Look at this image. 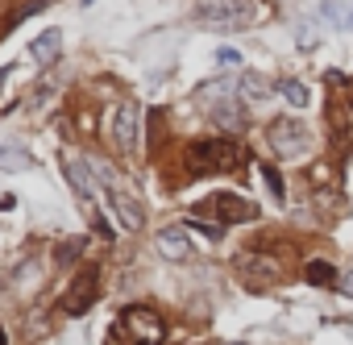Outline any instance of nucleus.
<instances>
[{"mask_svg":"<svg viewBox=\"0 0 353 345\" xmlns=\"http://www.w3.org/2000/svg\"><path fill=\"white\" fill-rule=\"evenodd\" d=\"M212 121H216L221 129H229V133H241V129H245V108H241L237 100L221 96V100H212Z\"/></svg>","mask_w":353,"mask_h":345,"instance_id":"13","label":"nucleus"},{"mask_svg":"<svg viewBox=\"0 0 353 345\" xmlns=\"http://www.w3.org/2000/svg\"><path fill=\"white\" fill-rule=\"evenodd\" d=\"M266 137H270V146H274L279 154H299V150L307 146V125L295 121V117H279V121H270Z\"/></svg>","mask_w":353,"mask_h":345,"instance_id":"6","label":"nucleus"},{"mask_svg":"<svg viewBox=\"0 0 353 345\" xmlns=\"http://www.w3.org/2000/svg\"><path fill=\"white\" fill-rule=\"evenodd\" d=\"M59 50H63V34L50 26V30H42L34 42H30V59L34 63H42V67H50L54 59H59Z\"/></svg>","mask_w":353,"mask_h":345,"instance_id":"12","label":"nucleus"},{"mask_svg":"<svg viewBox=\"0 0 353 345\" xmlns=\"http://www.w3.org/2000/svg\"><path fill=\"white\" fill-rule=\"evenodd\" d=\"M92 225H96V233H100V237H112V225H108L104 217H92Z\"/></svg>","mask_w":353,"mask_h":345,"instance_id":"22","label":"nucleus"},{"mask_svg":"<svg viewBox=\"0 0 353 345\" xmlns=\"http://www.w3.org/2000/svg\"><path fill=\"white\" fill-rule=\"evenodd\" d=\"M30 166H34V158H30V150L21 141L0 146V170H5V175H21V170H30Z\"/></svg>","mask_w":353,"mask_h":345,"instance_id":"14","label":"nucleus"},{"mask_svg":"<svg viewBox=\"0 0 353 345\" xmlns=\"http://www.w3.org/2000/svg\"><path fill=\"white\" fill-rule=\"evenodd\" d=\"M83 5H96V0H83Z\"/></svg>","mask_w":353,"mask_h":345,"instance_id":"26","label":"nucleus"},{"mask_svg":"<svg viewBox=\"0 0 353 345\" xmlns=\"http://www.w3.org/2000/svg\"><path fill=\"white\" fill-rule=\"evenodd\" d=\"M83 250H88V241H83V237H67V241L54 250V262H59V266H71Z\"/></svg>","mask_w":353,"mask_h":345,"instance_id":"19","label":"nucleus"},{"mask_svg":"<svg viewBox=\"0 0 353 345\" xmlns=\"http://www.w3.org/2000/svg\"><path fill=\"white\" fill-rule=\"evenodd\" d=\"M63 170H67V179H71V188L83 196V200H96V192H100V175H96V166H88V158H63Z\"/></svg>","mask_w":353,"mask_h":345,"instance_id":"9","label":"nucleus"},{"mask_svg":"<svg viewBox=\"0 0 353 345\" xmlns=\"http://www.w3.org/2000/svg\"><path fill=\"white\" fill-rule=\"evenodd\" d=\"M237 88L245 92V100H266V96H274V92H270V79H266V75H258V71H245Z\"/></svg>","mask_w":353,"mask_h":345,"instance_id":"16","label":"nucleus"},{"mask_svg":"<svg viewBox=\"0 0 353 345\" xmlns=\"http://www.w3.org/2000/svg\"><path fill=\"white\" fill-rule=\"evenodd\" d=\"M9 75H13V67H0V92H5V83H9Z\"/></svg>","mask_w":353,"mask_h":345,"instance_id":"24","label":"nucleus"},{"mask_svg":"<svg viewBox=\"0 0 353 345\" xmlns=\"http://www.w3.org/2000/svg\"><path fill=\"white\" fill-rule=\"evenodd\" d=\"M241 162V146L229 137H208L188 146V170L192 175H216V170H233Z\"/></svg>","mask_w":353,"mask_h":345,"instance_id":"1","label":"nucleus"},{"mask_svg":"<svg viewBox=\"0 0 353 345\" xmlns=\"http://www.w3.org/2000/svg\"><path fill=\"white\" fill-rule=\"evenodd\" d=\"M96 175H100V184L108 188V208H112V217H117L125 229H133V233H137V229L145 225V213H141V204H137V200H133V196H129V192L117 184V175H112L108 166H96Z\"/></svg>","mask_w":353,"mask_h":345,"instance_id":"4","label":"nucleus"},{"mask_svg":"<svg viewBox=\"0 0 353 345\" xmlns=\"http://www.w3.org/2000/svg\"><path fill=\"white\" fill-rule=\"evenodd\" d=\"M196 17L208 30H250L258 17V5L254 0H200Z\"/></svg>","mask_w":353,"mask_h":345,"instance_id":"2","label":"nucleus"},{"mask_svg":"<svg viewBox=\"0 0 353 345\" xmlns=\"http://www.w3.org/2000/svg\"><path fill=\"white\" fill-rule=\"evenodd\" d=\"M237 270H241L250 283H274V279L283 275V270H279L270 258H262V254H241V258H237Z\"/></svg>","mask_w":353,"mask_h":345,"instance_id":"11","label":"nucleus"},{"mask_svg":"<svg viewBox=\"0 0 353 345\" xmlns=\"http://www.w3.org/2000/svg\"><path fill=\"white\" fill-rule=\"evenodd\" d=\"M320 13H324L336 30H353V5H349V0H324Z\"/></svg>","mask_w":353,"mask_h":345,"instance_id":"15","label":"nucleus"},{"mask_svg":"<svg viewBox=\"0 0 353 345\" xmlns=\"http://www.w3.org/2000/svg\"><path fill=\"white\" fill-rule=\"evenodd\" d=\"M341 291H345V295H349V299H353V266H349V270H345V275H341Z\"/></svg>","mask_w":353,"mask_h":345,"instance_id":"23","label":"nucleus"},{"mask_svg":"<svg viewBox=\"0 0 353 345\" xmlns=\"http://www.w3.org/2000/svg\"><path fill=\"white\" fill-rule=\"evenodd\" d=\"M117 337H125L129 345H162L166 324H162V316H158L154 308L133 304V308L121 312V320H117Z\"/></svg>","mask_w":353,"mask_h":345,"instance_id":"3","label":"nucleus"},{"mask_svg":"<svg viewBox=\"0 0 353 345\" xmlns=\"http://www.w3.org/2000/svg\"><path fill=\"white\" fill-rule=\"evenodd\" d=\"M0 345H9V337H5V328H0Z\"/></svg>","mask_w":353,"mask_h":345,"instance_id":"25","label":"nucleus"},{"mask_svg":"<svg viewBox=\"0 0 353 345\" xmlns=\"http://www.w3.org/2000/svg\"><path fill=\"white\" fill-rule=\"evenodd\" d=\"M112 141H117L125 154L137 150V104H133V100H121V104H117V112H112Z\"/></svg>","mask_w":353,"mask_h":345,"instance_id":"7","label":"nucleus"},{"mask_svg":"<svg viewBox=\"0 0 353 345\" xmlns=\"http://www.w3.org/2000/svg\"><path fill=\"white\" fill-rule=\"evenodd\" d=\"M96 295H100V270H96V266H88V270H79V275H75V283L67 287V295L59 299V308H63L67 316H83V312L96 304Z\"/></svg>","mask_w":353,"mask_h":345,"instance_id":"5","label":"nucleus"},{"mask_svg":"<svg viewBox=\"0 0 353 345\" xmlns=\"http://www.w3.org/2000/svg\"><path fill=\"white\" fill-rule=\"evenodd\" d=\"M212 208H216L221 225H237V221H254V217H258V208H254L250 200L233 196V192H216V196H212Z\"/></svg>","mask_w":353,"mask_h":345,"instance_id":"10","label":"nucleus"},{"mask_svg":"<svg viewBox=\"0 0 353 345\" xmlns=\"http://www.w3.org/2000/svg\"><path fill=\"white\" fill-rule=\"evenodd\" d=\"M158 250H162V258H170V262H192V258H196V246H192V237H188V225L162 229V233H158Z\"/></svg>","mask_w":353,"mask_h":345,"instance_id":"8","label":"nucleus"},{"mask_svg":"<svg viewBox=\"0 0 353 345\" xmlns=\"http://www.w3.org/2000/svg\"><path fill=\"white\" fill-rule=\"evenodd\" d=\"M237 345H245V341H237Z\"/></svg>","mask_w":353,"mask_h":345,"instance_id":"27","label":"nucleus"},{"mask_svg":"<svg viewBox=\"0 0 353 345\" xmlns=\"http://www.w3.org/2000/svg\"><path fill=\"white\" fill-rule=\"evenodd\" d=\"M307 283H316V287H324V283H336V266L332 262H324V258H316V262H307Z\"/></svg>","mask_w":353,"mask_h":345,"instance_id":"18","label":"nucleus"},{"mask_svg":"<svg viewBox=\"0 0 353 345\" xmlns=\"http://www.w3.org/2000/svg\"><path fill=\"white\" fill-rule=\"evenodd\" d=\"M216 67H221V71H233V67H241V50H233V46H221V50H216Z\"/></svg>","mask_w":353,"mask_h":345,"instance_id":"21","label":"nucleus"},{"mask_svg":"<svg viewBox=\"0 0 353 345\" xmlns=\"http://www.w3.org/2000/svg\"><path fill=\"white\" fill-rule=\"evenodd\" d=\"M279 92H283V100H287L291 108H307V100H312L307 83H299V79H283V83H279Z\"/></svg>","mask_w":353,"mask_h":345,"instance_id":"17","label":"nucleus"},{"mask_svg":"<svg viewBox=\"0 0 353 345\" xmlns=\"http://www.w3.org/2000/svg\"><path fill=\"white\" fill-rule=\"evenodd\" d=\"M262 179H266V188H270V196L274 200H287V192H283V175H279V166H262Z\"/></svg>","mask_w":353,"mask_h":345,"instance_id":"20","label":"nucleus"}]
</instances>
